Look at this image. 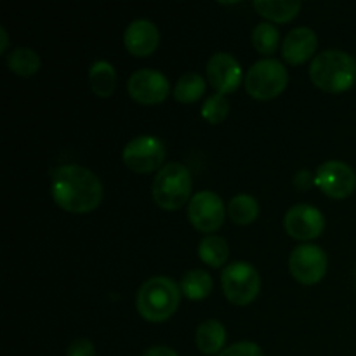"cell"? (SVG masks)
Listing matches in <instances>:
<instances>
[{"mask_svg": "<svg viewBox=\"0 0 356 356\" xmlns=\"http://www.w3.org/2000/svg\"><path fill=\"white\" fill-rule=\"evenodd\" d=\"M51 195L63 211L87 214L99 207L103 200V184L89 169L70 163L59 167L54 172Z\"/></svg>", "mask_w": 356, "mask_h": 356, "instance_id": "1", "label": "cell"}, {"mask_svg": "<svg viewBox=\"0 0 356 356\" xmlns=\"http://www.w3.org/2000/svg\"><path fill=\"white\" fill-rule=\"evenodd\" d=\"M309 79L325 92H346L356 82V61L348 52L329 49L313 58Z\"/></svg>", "mask_w": 356, "mask_h": 356, "instance_id": "2", "label": "cell"}, {"mask_svg": "<svg viewBox=\"0 0 356 356\" xmlns=\"http://www.w3.org/2000/svg\"><path fill=\"white\" fill-rule=\"evenodd\" d=\"M181 301V287L169 277H153L139 287L136 308L139 315L152 323L167 322Z\"/></svg>", "mask_w": 356, "mask_h": 356, "instance_id": "3", "label": "cell"}, {"mask_svg": "<svg viewBox=\"0 0 356 356\" xmlns=\"http://www.w3.org/2000/svg\"><path fill=\"white\" fill-rule=\"evenodd\" d=\"M191 174L183 163L170 162L163 165L153 181V200L163 211H177L190 200Z\"/></svg>", "mask_w": 356, "mask_h": 356, "instance_id": "4", "label": "cell"}, {"mask_svg": "<svg viewBox=\"0 0 356 356\" xmlns=\"http://www.w3.org/2000/svg\"><path fill=\"white\" fill-rule=\"evenodd\" d=\"M245 90L257 101H270L280 96L289 83L287 68L278 59H261L245 75Z\"/></svg>", "mask_w": 356, "mask_h": 356, "instance_id": "5", "label": "cell"}, {"mask_svg": "<svg viewBox=\"0 0 356 356\" xmlns=\"http://www.w3.org/2000/svg\"><path fill=\"white\" fill-rule=\"evenodd\" d=\"M222 292L236 306H247L259 296L261 278L256 268L245 261H235L222 270Z\"/></svg>", "mask_w": 356, "mask_h": 356, "instance_id": "6", "label": "cell"}, {"mask_svg": "<svg viewBox=\"0 0 356 356\" xmlns=\"http://www.w3.org/2000/svg\"><path fill=\"white\" fill-rule=\"evenodd\" d=\"M122 160L132 172L149 174L162 167L165 160V146L155 136H139L125 145Z\"/></svg>", "mask_w": 356, "mask_h": 356, "instance_id": "7", "label": "cell"}, {"mask_svg": "<svg viewBox=\"0 0 356 356\" xmlns=\"http://www.w3.org/2000/svg\"><path fill=\"white\" fill-rule=\"evenodd\" d=\"M327 254L322 247L302 243L292 250L289 257V271L302 285H315L322 282L327 273Z\"/></svg>", "mask_w": 356, "mask_h": 356, "instance_id": "8", "label": "cell"}, {"mask_svg": "<svg viewBox=\"0 0 356 356\" xmlns=\"http://www.w3.org/2000/svg\"><path fill=\"white\" fill-rule=\"evenodd\" d=\"M226 209L222 198L214 191H198L188 204V219L202 233L218 232L225 222Z\"/></svg>", "mask_w": 356, "mask_h": 356, "instance_id": "9", "label": "cell"}, {"mask_svg": "<svg viewBox=\"0 0 356 356\" xmlns=\"http://www.w3.org/2000/svg\"><path fill=\"white\" fill-rule=\"evenodd\" d=\"M315 184L334 200H344L351 197L356 188V174L348 163L339 160H329L316 170Z\"/></svg>", "mask_w": 356, "mask_h": 356, "instance_id": "10", "label": "cell"}, {"mask_svg": "<svg viewBox=\"0 0 356 356\" xmlns=\"http://www.w3.org/2000/svg\"><path fill=\"white\" fill-rule=\"evenodd\" d=\"M129 96L139 104H160L169 96V80L156 70H138L127 82Z\"/></svg>", "mask_w": 356, "mask_h": 356, "instance_id": "11", "label": "cell"}, {"mask_svg": "<svg viewBox=\"0 0 356 356\" xmlns=\"http://www.w3.org/2000/svg\"><path fill=\"white\" fill-rule=\"evenodd\" d=\"M285 232L296 240H315L325 228V218L316 207L308 204H298L287 211L284 218Z\"/></svg>", "mask_w": 356, "mask_h": 356, "instance_id": "12", "label": "cell"}, {"mask_svg": "<svg viewBox=\"0 0 356 356\" xmlns=\"http://www.w3.org/2000/svg\"><path fill=\"white\" fill-rule=\"evenodd\" d=\"M209 83L218 90V94H232L242 83V66L228 52H216L207 63Z\"/></svg>", "mask_w": 356, "mask_h": 356, "instance_id": "13", "label": "cell"}, {"mask_svg": "<svg viewBox=\"0 0 356 356\" xmlns=\"http://www.w3.org/2000/svg\"><path fill=\"white\" fill-rule=\"evenodd\" d=\"M125 49L136 58H148L160 44V33L155 23L149 19H136L124 33Z\"/></svg>", "mask_w": 356, "mask_h": 356, "instance_id": "14", "label": "cell"}, {"mask_svg": "<svg viewBox=\"0 0 356 356\" xmlns=\"http://www.w3.org/2000/svg\"><path fill=\"white\" fill-rule=\"evenodd\" d=\"M318 37L312 28L299 26L289 31L282 44V56L289 65H302L315 56Z\"/></svg>", "mask_w": 356, "mask_h": 356, "instance_id": "15", "label": "cell"}, {"mask_svg": "<svg viewBox=\"0 0 356 356\" xmlns=\"http://www.w3.org/2000/svg\"><path fill=\"white\" fill-rule=\"evenodd\" d=\"M197 348L204 355H216L225 348L226 329L218 320H205L198 325L195 334Z\"/></svg>", "mask_w": 356, "mask_h": 356, "instance_id": "16", "label": "cell"}, {"mask_svg": "<svg viewBox=\"0 0 356 356\" xmlns=\"http://www.w3.org/2000/svg\"><path fill=\"white\" fill-rule=\"evenodd\" d=\"M254 7L259 16L273 23H289L301 10V2L298 0H256Z\"/></svg>", "mask_w": 356, "mask_h": 356, "instance_id": "17", "label": "cell"}, {"mask_svg": "<svg viewBox=\"0 0 356 356\" xmlns=\"http://www.w3.org/2000/svg\"><path fill=\"white\" fill-rule=\"evenodd\" d=\"M89 83L97 97H110L117 87V72L108 61H96L89 70Z\"/></svg>", "mask_w": 356, "mask_h": 356, "instance_id": "18", "label": "cell"}, {"mask_svg": "<svg viewBox=\"0 0 356 356\" xmlns=\"http://www.w3.org/2000/svg\"><path fill=\"white\" fill-rule=\"evenodd\" d=\"M42 59L33 49L17 47L7 56V66L13 73L19 76H31L40 70Z\"/></svg>", "mask_w": 356, "mask_h": 356, "instance_id": "19", "label": "cell"}, {"mask_svg": "<svg viewBox=\"0 0 356 356\" xmlns=\"http://www.w3.org/2000/svg\"><path fill=\"white\" fill-rule=\"evenodd\" d=\"M181 292L191 301H202L212 292V277L204 270H191L181 280Z\"/></svg>", "mask_w": 356, "mask_h": 356, "instance_id": "20", "label": "cell"}, {"mask_svg": "<svg viewBox=\"0 0 356 356\" xmlns=\"http://www.w3.org/2000/svg\"><path fill=\"white\" fill-rule=\"evenodd\" d=\"M198 256L205 264L212 268H221L229 257V247L225 238L218 235L205 236L198 245Z\"/></svg>", "mask_w": 356, "mask_h": 356, "instance_id": "21", "label": "cell"}, {"mask_svg": "<svg viewBox=\"0 0 356 356\" xmlns=\"http://www.w3.org/2000/svg\"><path fill=\"white\" fill-rule=\"evenodd\" d=\"M205 89H207V83H205L204 76L193 72L184 73L174 87V97L179 103L190 104L200 99L205 94Z\"/></svg>", "mask_w": 356, "mask_h": 356, "instance_id": "22", "label": "cell"}, {"mask_svg": "<svg viewBox=\"0 0 356 356\" xmlns=\"http://www.w3.org/2000/svg\"><path fill=\"white\" fill-rule=\"evenodd\" d=\"M228 214L229 219H232L235 225L247 226L250 222H254L259 216V204L254 197L250 195H236V197L232 198L228 205Z\"/></svg>", "mask_w": 356, "mask_h": 356, "instance_id": "23", "label": "cell"}, {"mask_svg": "<svg viewBox=\"0 0 356 356\" xmlns=\"http://www.w3.org/2000/svg\"><path fill=\"white\" fill-rule=\"evenodd\" d=\"M280 31L271 23H259L252 31V44L261 54L270 56L278 49Z\"/></svg>", "mask_w": 356, "mask_h": 356, "instance_id": "24", "label": "cell"}, {"mask_svg": "<svg viewBox=\"0 0 356 356\" xmlns=\"http://www.w3.org/2000/svg\"><path fill=\"white\" fill-rule=\"evenodd\" d=\"M229 113V103L226 99V96L222 94H212L205 99L204 106H202V117L212 125L221 124L222 120H226Z\"/></svg>", "mask_w": 356, "mask_h": 356, "instance_id": "25", "label": "cell"}, {"mask_svg": "<svg viewBox=\"0 0 356 356\" xmlns=\"http://www.w3.org/2000/svg\"><path fill=\"white\" fill-rule=\"evenodd\" d=\"M219 356H264V353L256 343L243 341V343H236V344H232V346L225 348L222 353Z\"/></svg>", "mask_w": 356, "mask_h": 356, "instance_id": "26", "label": "cell"}, {"mask_svg": "<svg viewBox=\"0 0 356 356\" xmlns=\"http://www.w3.org/2000/svg\"><path fill=\"white\" fill-rule=\"evenodd\" d=\"M66 356H96V348L89 339H76L68 346Z\"/></svg>", "mask_w": 356, "mask_h": 356, "instance_id": "27", "label": "cell"}, {"mask_svg": "<svg viewBox=\"0 0 356 356\" xmlns=\"http://www.w3.org/2000/svg\"><path fill=\"white\" fill-rule=\"evenodd\" d=\"M294 184L296 188H299V190H309V188L315 184V177L312 176V172L309 170H301V172L296 174L294 177Z\"/></svg>", "mask_w": 356, "mask_h": 356, "instance_id": "28", "label": "cell"}, {"mask_svg": "<svg viewBox=\"0 0 356 356\" xmlns=\"http://www.w3.org/2000/svg\"><path fill=\"white\" fill-rule=\"evenodd\" d=\"M143 356H177V353L167 346H153L148 351H145Z\"/></svg>", "mask_w": 356, "mask_h": 356, "instance_id": "29", "label": "cell"}, {"mask_svg": "<svg viewBox=\"0 0 356 356\" xmlns=\"http://www.w3.org/2000/svg\"><path fill=\"white\" fill-rule=\"evenodd\" d=\"M0 37H2V44H0V52L7 51V45H9V35H7V30L3 26H0Z\"/></svg>", "mask_w": 356, "mask_h": 356, "instance_id": "30", "label": "cell"}]
</instances>
